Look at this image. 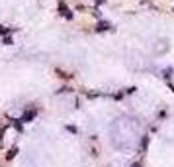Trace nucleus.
I'll return each mask as SVG.
<instances>
[{
	"mask_svg": "<svg viewBox=\"0 0 174 167\" xmlns=\"http://www.w3.org/2000/svg\"><path fill=\"white\" fill-rule=\"evenodd\" d=\"M59 12H61V14L65 16L67 20H73V12H71V10H69V8H67V4H65V2H63V0L59 2Z\"/></svg>",
	"mask_w": 174,
	"mask_h": 167,
	"instance_id": "obj_1",
	"label": "nucleus"
},
{
	"mask_svg": "<svg viewBox=\"0 0 174 167\" xmlns=\"http://www.w3.org/2000/svg\"><path fill=\"white\" fill-rule=\"evenodd\" d=\"M33 118H35V110H28V112L22 116V122H32Z\"/></svg>",
	"mask_w": 174,
	"mask_h": 167,
	"instance_id": "obj_2",
	"label": "nucleus"
},
{
	"mask_svg": "<svg viewBox=\"0 0 174 167\" xmlns=\"http://www.w3.org/2000/svg\"><path fill=\"white\" fill-rule=\"evenodd\" d=\"M110 28H112V24H110V22H98L96 32H106V30H110Z\"/></svg>",
	"mask_w": 174,
	"mask_h": 167,
	"instance_id": "obj_3",
	"label": "nucleus"
},
{
	"mask_svg": "<svg viewBox=\"0 0 174 167\" xmlns=\"http://www.w3.org/2000/svg\"><path fill=\"white\" fill-rule=\"evenodd\" d=\"M16 153H18V147H16V145H14V147H10V151H8V153H6V159H12V157L16 155Z\"/></svg>",
	"mask_w": 174,
	"mask_h": 167,
	"instance_id": "obj_4",
	"label": "nucleus"
},
{
	"mask_svg": "<svg viewBox=\"0 0 174 167\" xmlns=\"http://www.w3.org/2000/svg\"><path fill=\"white\" fill-rule=\"evenodd\" d=\"M163 77H164V79H168V81H170V77H172V67H168V69H164V71H163Z\"/></svg>",
	"mask_w": 174,
	"mask_h": 167,
	"instance_id": "obj_5",
	"label": "nucleus"
},
{
	"mask_svg": "<svg viewBox=\"0 0 174 167\" xmlns=\"http://www.w3.org/2000/svg\"><path fill=\"white\" fill-rule=\"evenodd\" d=\"M147 145H149V136H143V140H141V149L143 151L147 149Z\"/></svg>",
	"mask_w": 174,
	"mask_h": 167,
	"instance_id": "obj_6",
	"label": "nucleus"
},
{
	"mask_svg": "<svg viewBox=\"0 0 174 167\" xmlns=\"http://www.w3.org/2000/svg\"><path fill=\"white\" fill-rule=\"evenodd\" d=\"M10 32H12V28H4V26H0V33H2V35H8Z\"/></svg>",
	"mask_w": 174,
	"mask_h": 167,
	"instance_id": "obj_7",
	"label": "nucleus"
},
{
	"mask_svg": "<svg viewBox=\"0 0 174 167\" xmlns=\"http://www.w3.org/2000/svg\"><path fill=\"white\" fill-rule=\"evenodd\" d=\"M14 126H16L18 130H22V120H14Z\"/></svg>",
	"mask_w": 174,
	"mask_h": 167,
	"instance_id": "obj_8",
	"label": "nucleus"
},
{
	"mask_svg": "<svg viewBox=\"0 0 174 167\" xmlns=\"http://www.w3.org/2000/svg\"><path fill=\"white\" fill-rule=\"evenodd\" d=\"M4 43H6V45H10V43H12V39H10V35H6V37H4Z\"/></svg>",
	"mask_w": 174,
	"mask_h": 167,
	"instance_id": "obj_9",
	"label": "nucleus"
}]
</instances>
